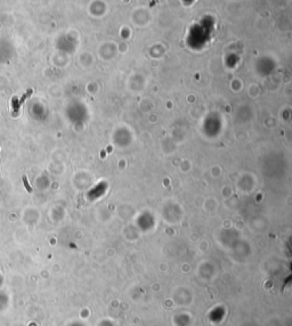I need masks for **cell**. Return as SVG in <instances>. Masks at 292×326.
<instances>
[{
  "mask_svg": "<svg viewBox=\"0 0 292 326\" xmlns=\"http://www.w3.org/2000/svg\"><path fill=\"white\" fill-rule=\"evenodd\" d=\"M26 179H28V178H26V177L24 176V177H23V181H24V185H25V187H26V189H28L29 192H32V189L30 188V186H29V183H28V180H26Z\"/></svg>",
  "mask_w": 292,
  "mask_h": 326,
  "instance_id": "7a4b0ae2",
  "label": "cell"
},
{
  "mask_svg": "<svg viewBox=\"0 0 292 326\" xmlns=\"http://www.w3.org/2000/svg\"><path fill=\"white\" fill-rule=\"evenodd\" d=\"M31 94H32V90H31V89H30V90H28V91H26V94H25V95H23V97L20 99V101H18V104H17L16 108H18V107H20V106H21V105H22V104L24 103V100H25V99H26L28 97H29V96H30Z\"/></svg>",
  "mask_w": 292,
  "mask_h": 326,
  "instance_id": "6da1fadb",
  "label": "cell"
}]
</instances>
